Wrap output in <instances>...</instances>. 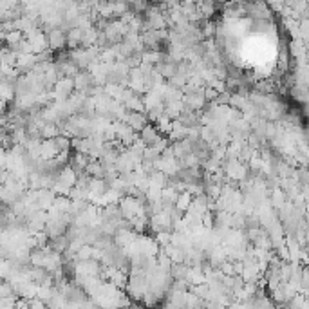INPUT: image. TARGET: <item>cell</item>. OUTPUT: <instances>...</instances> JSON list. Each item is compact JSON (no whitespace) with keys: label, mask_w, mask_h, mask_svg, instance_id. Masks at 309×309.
Returning <instances> with one entry per match:
<instances>
[{"label":"cell","mask_w":309,"mask_h":309,"mask_svg":"<svg viewBox=\"0 0 309 309\" xmlns=\"http://www.w3.org/2000/svg\"><path fill=\"white\" fill-rule=\"evenodd\" d=\"M74 83L71 78H63V80H58V83L53 89V96H55V101H67L71 96L74 94Z\"/></svg>","instance_id":"cell-1"},{"label":"cell","mask_w":309,"mask_h":309,"mask_svg":"<svg viewBox=\"0 0 309 309\" xmlns=\"http://www.w3.org/2000/svg\"><path fill=\"white\" fill-rule=\"evenodd\" d=\"M45 38H47V49H51L53 53L67 49V35L62 29H53L49 35H45Z\"/></svg>","instance_id":"cell-2"},{"label":"cell","mask_w":309,"mask_h":309,"mask_svg":"<svg viewBox=\"0 0 309 309\" xmlns=\"http://www.w3.org/2000/svg\"><path fill=\"white\" fill-rule=\"evenodd\" d=\"M161 138H163V136H161V134L158 132V128L154 125H150V123L138 134V139L141 141L143 146H156V143H158Z\"/></svg>","instance_id":"cell-3"},{"label":"cell","mask_w":309,"mask_h":309,"mask_svg":"<svg viewBox=\"0 0 309 309\" xmlns=\"http://www.w3.org/2000/svg\"><path fill=\"white\" fill-rule=\"evenodd\" d=\"M73 83H74V91L76 92H82V91H85V89L92 87V85H96L94 82V76H92V73L91 71H80L78 74L73 78Z\"/></svg>","instance_id":"cell-4"},{"label":"cell","mask_w":309,"mask_h":309,"mask_svg":"<svg viewBox=\"0 0 309 309\" xmlns=\"http://www.w3.org/2000/svg\"><path fill=\"white\" fill-rule=\"evenodd\" d=\"M123 123H127V125L130 127V128H132L136 134H139L146 125H148L145 112H128Z\"/></svg>","instance_id":"cell-5"},{"label":"cell","mask_w":309,"mask_h":309,"mask_svg":"<svg viewBox=\"0 0 309 309\" xmlns=\"http://www.w3.org/2000/svg\"><path fill=\"white\" fill-rule=\"evenodd\" d=\"M89 210V201L87 199H76V201H71V206H69V215L73 219H76L78 215H82L83 212H87Z\"/></svg>","instance_id":"cell-6"},{"label":"cell","mask_w":309,"mask_h":309,"mask_svg":"<svg viewBox=\"0 0 309 309\" xmlns=\"http://www.w3.org/2000/svg\"><path fill=\"white\" fill-rule=\"evenodd\" d=\"M56 136H60V130L55 123H44L42 127V141L44 139H55Z\"/></svg>","instance_id":"cell-7"},{"label":"cell","mask_w":309,"mask_h":309,"mask_svg":"<svg viewBox=\"0 0 309 309\" xmlns=\"http://www.w3.org/2000/svg\"><path fill=\"white\" fill-rule=\"evenodd\" d=\"M253 309H277V306L273 304V300L268 295H262V297L255 298V304H253Z\"/></svg>","instance_id":"cell-8"},{"label":"cell","mask_w":309,"mask_h":309,"mask_svg":"<svg viewBox=\"0 0 309 309\" xmlns=\"http://www.w3.org/2000/svg\"><path fill=\"white\" fill-rule=\"evenodd\" d=\"M53 143H55V148H56V152L60 154V152H65V150H71V139L67 138V136H56V138L53 139Z\"/></svg>","instance_id":"cell-9"},{"label":"cell","mask_w":309,"mask_h":309,"mask_svg":"<svg viewBox=\"0 0 309 309\" xmlns=\"http://www.w3.org/2000/svg\"><path fill=\"white\" fill-rule=\"evenodd\" d=\"M20 40H24V33L22 31H11L4 36V44L13 45V44H17V42H20Z\"/></svg>","instance_id":"cell-10"},{"label":"cell","mask_w":309,"mask_h":309,"mask_svg":"<svg viewBox=\"0 0 309 309\" xmlns=\"http://www.w3.org/2000/svg\"><path fill=\"white\" fill-rule=\"evenodd\" d=\"M268 27H270V24L266 22V20H253L252 22V29L257 33H264L268 31Z\"/></svg>","instance_id":"cell-11"}]
</instances>
